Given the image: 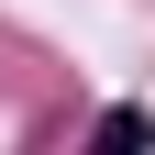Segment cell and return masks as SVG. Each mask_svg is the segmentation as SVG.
I'll use <instances>...</instances> for the list:
<instances>
[{
  "label": "cell",
  "instance_id": "1",
  "mask_svg": "<svg viewBox=\"0 0 155 155\" xmlns=\"http://www.w3.org/2000/svg\"><path fill=\"white\" fill-rule=\"evenodd\" d=\"M89 155H144V111H133V100H122V111H100V133H89Z\"/></svg>",
  "mask_w": 155,
  "mask_h": 155
}]
</instances>
